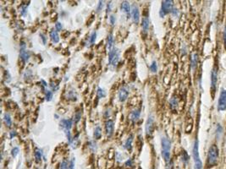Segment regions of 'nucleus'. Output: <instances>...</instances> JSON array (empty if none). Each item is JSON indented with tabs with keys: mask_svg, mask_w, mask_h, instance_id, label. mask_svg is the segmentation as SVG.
<instances>
[{
	"mask_svg": "<svg viewBox=\"0 0 226 169\" xmlns=\"http://www.w3.org/2000/svg\"><path fill=\"white\" fill-rule=\"evenodd\" d=\"M218 156H219V151L218 146L216 145L211 146L207 153V168H213L218 164Z\"/></svg>",
	"mask_w": 226,
	"mask_h": 169,
	"instance_id": "1",
	"label": "nucleus"
},
{
	"mask_svg": "<svg viewBox=\"0 0 226 169\" xmlns=\"http://www.w3.org/2000/svg\"><path fill=\"white\" fill-rule=\"evenodd\" d=\"M161 146H162V151L161 155L162 157L166 162L170 161V150H171V141L170 139L166 137H162L161 139Z\"/></svg>",
	"mask_w": 226,
	"mask_h": 169,
	"instance_id": "2",
	"label": "nucleus"
},
{
	"mask_svg": "<svg viewBox=\"0 0 226 169\" xmlns=\"http://www.w3.org/2000/svg\"><path fill=\"white\" fill-rule=\"evenodd\" d=\"M192 157L194 160V169H203V164L199 155V141L196 139L192 148Z\"/></svg>",
	"mask_w": 226,
	"mask_h": 169,
	"instance_id": "3",
	"label": "nucleus"
},
{
	"mask_svg": "<svg viewBox=\"0 0 226 169\" xmlns=\"http://www.w3.org/2000/svg\"><path fill=\"white\" fill-rule=\"evenodd\" d=\"M173 5H174V2L172 0H165L162 2L161 4V9L159 11V15L161 18H163L166 14H168L169 13L173 10Z\"/></svg>",
	"mask_w": 226,
	"mask_h": 169,
	"instance_id": "4",
	"label": "nucleus"
},
{
	"mask_svg": "<svg viewBox=\"0 0 226 169\" xmlns=\"http://www.w3.org/2000/svg\"><path fill=\"white\" fill-rule=\"evenodd\" d=\"M120 49H118L117 47H113L111 51L109 52V64H112L113 67H115L120 60Z\"/></svg>",
	"mask_w": 226,
	"mask_h": 169,
	"instance_id": "5",
	"label": "nucleus"
},
{
	"mask_svg": "<svg viewBox=\"0 0 226 169\" xmlns=\"http://www.w3.org/2000/svg\"><path fill=\"white\" fill-rule=\"evenodd\" d=\"M226 110V90H222L218 101V111L222 112Z\"/></svg>",
	"mask_w": 226,
	"mask_h": 169,
	"instance_id": "6",
	"label": "nucleus"
},
{
	"mask_svg": "<svg viewBox=\"0 0 226 169\" xmlns=\"http://www.w3.org/2000/svg\"><path fill=\"white\" fill-rule=\"evenodd\" d=\"M218 82V68L214 66L211 71V91L214 93L216 90V86Z\"/></svg>",
	"mask_w": 226,
	"mask_h": 169,
	"instance_id": "7",
	"label": "nucleus"
},
{
	"mask_svg": "<svg viewBox=\"0 0 226 169\" xmlns=\"http://www.w3.org/2000/svg\"><path fill=\"white\" fill-rule=\"evenodd\" d=\"M131 18L132 21L135 24H138L140 21V10H139V7L136 3H133L131 5Z\"/></svg>",
	"mask_w": 226,
	"mask_h": 169,
	"instance_id": "8",
	"label": "nucleus"
},
{
	"mask_svg": "<svg viewBox=\"0 0 226 169\" xmlns=\"http://www.w3.org/2000/svg\"><path fill=\"white\" fill-rule=\"evenodd\" d=\"M153 124H154V118L152 115H150L148 117L147 120V123L145 125V129H146V134L148 136H151L152 135V131H153Z\"/></svg>",
	"mask_w": 226,
	"mask_h": 169,
	"instance_id": "9",
	"label": "nucleus"
},
{
	"mask_svg": "<svg viewBox=\"0 0 226 169\" xmlns=\"http://www.w3.org/2000/svg\"><path fill=\"white\" fill-rule=\"evenodd\" d=\"M128 96H129V91L127 90L126 87H121L119 92H118V97H119V100L120 101L123 102V101H125L128 98Z\"/></svg>",
	"mask_w": 226,
	"mask_h": 169,
	"instance_id": "10",
	"label": "nucleus"
},
{
	"mask_svg": "<svg viewBox=\"0 0 226 169\" xmlns=\"http://www.w3.org/2000/svg\"><path fill=\"white\" fill-rule=\"evenodd\" d=\"M105 128H106V134L109 137H111L113 134L114 130V123L113 120H108L105 124Z\"/></svg>",
	"mask_w": 226,
	"mask_h": 169,
	"instance_id": "11",
	"label": "nucleus"
},
{
	"mask_svg": "<svg viewBox=\"0 0 226 169\" xmlns=\"http://www.w3.org/2000/svg\"><path fill=\"white\" fill-rule=\"evenodd\" d=\"M72 124L73 121L71 119H62L59 123L60 127L65 131V130H70V129L72 128Z\"/></svg>",
	"mask_w": 226,
	"mask_h": 169,
	"instance_id": "12",
	"label": "nucleus"
},
{
	"mask_svg": "<svg viewBox=\"0 0 226 169\" xmlns=\"http://www.w3.org/2000/svg\"><path fill=\"white\" fill-rule=\"evenodd\" d=\"M133 139H134V136L133 135H130L128 136V138L126 139V140L124 141V147L125 150L131 151L132 150V142H133Z\"/></svg>",
	"mask_w": 226,
	"mask_h": 169,
	"instance_id": "13",
	"label": "nucleus"
},
{
	"mask_svg": "<svg viewBox=\"0 0 226 169\" xmlns=\"http://www.w3.org/2000/svg\"><path fill=\"white\" fill-rule=\"evenodd\" d=\"M140 115H141V109H140V108L134 109V110L131 113V115H130L131 120L133 123H135V122H136V121L139 119Z\"/></svg>",
	"mask_w": 226,
	"mask_h": 169,
	"instance_id": "14",
	"label": "nucleus"
},
{
	"mask_svg": "<svg viewBox=\"0 0 226 169\" xmlns=\"http://www.w3.org/2000/svg\"><path fill=\"white\" fill-rule=\"evenodd\" d=\"M120 9H121V11L124 12L125 14H128V16H130V14L131 13V6L130 5V3L127 1L122 2Z\"/></svg>",
	"mask_w": 226,
	"mask_h": 169,
	"instance_id": "15",
	"label": "nucleus"
},
{
	"mask_svg": "<svg viewBox=\"0 0 226 169\" xmlns=\"http://www.w3.org/2000/svg\"><path fill=\"white\" fill-rule=\"evenodd\" d=\"M20 56H21V58L22 59L23 62L26 63L29 61V58H30V52L27 51L26 49H21V52H20Z\"/></svg>",
	"mask_w": 226,
	"mask_h": 169,
	"instance_id": "16",
	"label": "nucleus"
},
{
	"mask_svg": "<svg viewBox=\"0 0 226 169\" xmlns=\"http://www.w3.org/2000/svg\"><path fill=\"white\" fill-rule=\"evenodd\" d=\"M50 38L54 43H58L59 42V36L56 30H52L50 31Z\"/></svg>",
	"mask_w": 226,
	"mask_h": 169,
	"instance_id": "17",
	"label": "nucleus"
},
{
	"mask_svg": "<svg viewBox=\"0 0 226 169\" xmlns=\"http://www.w3.org/2000/svg\"><path fill=\"white\" fill-rule=\"evenodd\" d=\"M149 26H150V21H149V18L148 17H144L142 19V27L143 29V31L145 32H147L149 29Z\"/></svg>",
	"mask_w": 226,
	"mask_h": 169,
	"instance_id": "18",
	"label": "nucleus"
},
{
	"mask_svg": "<svg viewBox=\"0 0 226 169\" xmlns=\"http://www.w3.org/2000/svg\"><path fill=\"white\" fill-rule=\"evenodd\" d=\"M113 34H109V36H108V37H107V48L109 50V51H111L113 48Z\"/></svg>",
	"mask_w": 226,
	"mask_h": 169,
	"instance_id": "19",
	"label": "nucleus"
},
{
	"mask_svg": "<svg viewBox=\"0 0 226 169\" xmlns=\"http://www.w3.org/2000/svg\"><path fill=\"white\" fill-rule=\"evenodd\" d=\"M94 138L96 140H99L101 138V135H102V129L100 126H97L94 129Z\"/></svg>",
	"mask_w": 226,
	"mask_h": 169,
	"instance_id": "20",
	"label": "nucleus"
},
{
	"mask_svg": "<svg viewBox=\"0 0 226 169\" xmlns=\"http://www.w3.org/2000/svg\"><path fill=\"white\" fill-rule=\"evenodd\" d=\"M170 104L171 109H173V110L176 109V107H178V99H177V97L176 96H172V98L170 99Z\"/></svg>",
	"mask_w": 226,
	"mask_h": 169,
	"instance_id": "21",
	"label": "nucleus"
},
{
	"mask_svg": "<svg viewBox=\"0 0 226 169\" xmlns=\"http://www.w3.org/2000/svg\"><path fill=\"white\" fill-rule=\"evenodd\" d=\"M197 63H198V54L197 53H194L192 55V60H191V64H192V68L193 69L196 67Z\"/></svg>",
	"mask_w": 226,
	"mask_h": 169,
	"instance_id": "22",
	"label": "nucleus"
},
{
	"mask_svg": "<svg viewBox=\"0 0 226 169\" xmlns=\"http://www.w3.org/2000/svg\"><path fill=\"white\" fill-rule=\"evenodd\" d=\"M189 155H188V153L186 152V151H185V150H183L182 151V153H181V160H182V161L185 163V164H186L188 161H189Z\"/></svg>",
	"mask_w": 226,
	"mask_h": 169,
	"instance_id": "23",
	"label": "nucleus"
},
{
	"mask_svg": "<svg viewBox=\"0 0 226 169\" xmlns=\"http://www.w3.org/2000/svg\"><path fill=\"white\" fill-rule=\"evenodd\" d=\"M3 119H4V122H5V124H6V125H7L8 127H10V126H11L12 119L9 113H5V114H4Z\"/></svg>",
	"mask_w": 226,
	"mask_h": 169,
	"instance_id": "24",
	"label": "nucleus"
},
{
	"mask_svg": "<svg viewBox=\"0 0 226 169\" xmlns=\"http://www.w3.org/2000/svg\"><path fill=\"white\" fill-rule=\"evenodd\" d=\"M42 157H43L42 150H40V149H36V151H35V157H36V161H40L42 160Z\"/></svg>",
	"mask_w": 226,
	"mask_h": 169,
	"instance_id": "25",
	"label": "nucleus"
},
{
	"mask_svg": "<svg viewBox=\"0 0 226 169\" xmlns=\"http://www.w3.org/2000/svg\"><path fill=\"white\" fill-rule=\"evenodd\" d=\"M97 95H98V98H103L106 96V92L105 90L102 89L101 87H98V90H97Z\"/></svg>",
	"mask_w": 226,
	"mask_h": 169,
	"instance_id": "26",
	"label": "nucleus"
},
{
	"mask_svg": "<svg viewBox=\"0 0 226 169\" xmlns=\"http://www.w3.org/2000/svg\"><path fill=\"white\" fill-rule=\"evenodd\" d=\"M149 68L152 71V73H157V71H158V64H157V62L155 60L152 61V63L151 64Z\"/></svg>",
	"mask_w": 226,
	"mask_h": 169,
	"instance_id": "27",
	"label": "nucleus"
},
{
	"mask_svg": "<svg viewBox=\"0 0 226 169\" xmlns=\"http://www.w3.org/2000/svg\"><path fill=\"white\" fill-rule=\"evenodd\" d=\"M45 98L47 101H52V99H53V92L51 90H46Z\"/></svg>",
	"mask_w": 226,
	"mask_h": 169,
	"instance_id": "28",
	"label": "nucleus"
},
{
	"mask_svg": "<svg viewBox=\"0 0 226 169\" xmlns=\"http://www.w3.org/2000/svg\"><path fill=\"white\" fill-rule=\"evenodd\" d=\"M96 38H97V32L96 31H93L91 33L90 38H89V42H90L91 44H93L96 41Z\"/></svg>",
	"mask_w": 226,
	"mask_h": 169,
	"instance_id": "29",
	"label": "nucleus"
},
{
	"mask_svg": "<svg viewBox=\"0 0 226 169\" xmlns=\"http://www.w3.org/2000/svg\"><path fill=\"white\" fill-rule=\"evenodd\" d=\"M80 118H81V112L78 111V112H76V113L74 116V122H75V124H77L80 120Z\"/></svg>",
	"mask_w": 226,
	"mask_h": 169,
	"instance_id": "30",
	"label": "nucleus"
},
{
	"mask_svg": "<svg viewBox=\"0 0 226 169\" xmlns=\"http://www.w3.org/2000/svg\"><path fill=\"white\" fill-rule=\"evenodd\" d=\"M69 161L68 160L65 159L63 160V161L60 164V169H69Z\"/></svg>",
	"mask_w": 226,
	"mask_h": 169,
	"instance_id": "31",
	"label": "nucleus"
},
{
	"mask_svg": "<svg viewBox=\"0 0 226 169\" xmlns=\"http://www.w3.org/2000/svg\"><path fill=\"white\" fill-rule=\"evenodd\" d=\"M19 151H20V150L18 147H14L11 151V156L13 157H16V156L19 154Z\"/></svg>",
	"mask_w": 226,
	"mask_h": 169,
	"instance_id": "32",
	"label": "nucleus"
},
{
	"mask_svg": "<svg viewBox=\"0 0 226 169\" xmlns=\"http://www.w3.org/2000/svg\"><path fill=\"white\" fill-rule=\"evenodd\" d=\"M68 97L73 101H76V95L75 94V91H69Z\"/></svg>",
	"mask_w": 226,
	"mask_h": 169,
	"instance_id": "33",
	"label": "nucleus"
},
{
	"mask_svg": "<svg viewBox=\"0 0 226 169\" xmlns=\"http://www.w3.org/2000/svg\"><path fill=\"white\" fill-rule=\"evenodd\" d=\"M103 7H104V1H99V3L97 8V12L99 13L103 9Z\"/></svg>",
	"mask_w": 226,
	"mask_h": 169,
	"instance_id": "34",
	"label": "nucleus"
},
{
	"mask_svg": "<svg viewBox=\"0 0 226 169\" xmlns=\"http://www.w3.org/2000/svg\"><path fill=\"white\" fill-rule=\"evenodd\" d=\"M75 164H76V158L73 157L69 164V169H75Z\"/></svg>",
	"mask_w": 226,
	"mask_h": 169,
	"instance_id": "35",
	"label": "nucleus"
},
{
	"mask_svg": "<svg viewBox=\"0 0 226 169\" xmlns=\"http://www.w3.org/2000/svg\"><path fill=\"white\" fill-rule=\"evenodd\" d=\"M63 29V25L61 22H57L55 24V30L57 31H60Z\"/></svg>",
	"mask_w": 226,
	"mask_h": 169,
	"instance_id": "36",
	"label": "nucleus"
},
{
	"mask_svg": "<svg viewBox=\"0 0 226 169\" xmlns=\"http://www.w3.org/2000/svg\"><path fill=\"white\" fill-rule=\"evenodd\" d=\"M65 135H66L67 140H68V142L70 144V143H71V140H72V138H71V134H70V130H65Z\"/></svg>",
	"mask_w": 226,
	"mask_h": 169,
	"instance_id": "37",
	"label": "nucleus"
},
{
	"mask_svg": "<svg viewBox=\"0 0 226 169\" xmlns=\"http://www.w3.org/2000/svg\"><path fill=\"white\" fill-rule=\"evenodd\" d=\"M115 21H116V17L114 14H111L110 17H109V22L111 25H114L115 24Z\"/></svg>",
	"mask_w": 226,
	"mask_h": 169,
	"instance_id": "38",
	"label": "nucleus"
},
{
	"mask_svg": "<svg viewBox=\"0 0 226 169\" xmlns=\"http://www.w3.org/2000/svg\"><path fill=\"white\" fill-rule=\"evenodd\" d=\"M91 146H90V148L91 149V151H97V145L94 142H91Z\"/></svg>",
	"mask_w": 226,
	"mask_h": 169,
	"instance_id": "39",
	"label": "nucleus"
},
{
	"mask_svg": "<svg viewBox=\"0 0 226 169\" xmlns=\"http://www.w3.org/2000/svg\"><path fill=\"white\" fill-rule=\"evenodd\" d=\"M223 37H224V44H225V47L226 48V25L224 29V34H223Z\"/></svg>",
	"mask_w": 226,
	"mask_h": 169,
	"instance_id": "40",
	"label": "nucleus"
},
{
	"mask_svg": "<svg viewBox=\"0 0 226 169\" xmlns=\"http://www.w3.org/2000/svg\"><path fill=\"white\" fill-rule=\"evenodd\" d=\"M26 10H27V6H23L22 9H21V11L22 15H25V14H26V12H27Z\"/></svg>",
	"mask_w": 226,
	"mask_h": 169,
	"instance_id": "41",
	"label": "nucleus"
},
{
	"mask_svg": "<svg viewBox=\"0 0 226 169\" xmlns=\"http://www.w3.org/2000/svg\"><path fill=\"white\" fill-rule=\"evenodd\" d=\"M131 165H132V160H131V159L127 160L126 162H125V166H126V167H131Z\"/></svg>",
	"mask_w": 226,
	"mask_h": 169,
	"instance_id": "42",
	"label": "nucleus"
},
{
	"mask_svg": "<svg viewBox=\"0 0 226 169\" xmlns=\"http://www.w3.org/2000/svg\"><path fill=\"white\" fill-rule=\"evenodd\" d=\"M171 13H172L174 16H178V14H179V11H178V10H176V9H173V10L171 11Z\"/></svg>",
	"mask_w": 226,
	"mask_h": 169,
	"instance_id": "43",
	"label": "nucleus"
},
{
	"mask_svg": "<svg viewBox=\"0 0 226 169\" xmlns=\"http://www.w3.org/2000/svg\"><path fill=\"white\" fill-rule=\"evenodd\" d=\"M40 36H41V38L43 39V44H46V37H45V36H44L43 34H40Z\"/></svg>",
	"mask_w": 226,
	"mask_h": 169,
	"instance_id": "44",
	"label": "nucleus"
},
{
	"mask_svg": "<svg viewBox=\"0 0 226 169\" xmlns=\"http://www.w3.org/2000/svg\"><path fill=\"white\" fill-rule=\"evenodd\" d=\"M16 136V132L15 131H11L10 132V138H13V137H15Z\"/></svg>",
	"mask_w": 226,
	"mask_h": 169,
	"instance_id": "45",
	"label": "nucleus"
},
{
	"mask_svg": "<svg viewBox=\"0 0 226 169\" xmlns=\"http://www.w3.org/2000/svg\"><path fill=\"white\" fill-rule=\"evenodd\" d=\"M166 169H173V163L172 162H170V164L167 167V168Z\"/></svg>",
	"mask_w": 226,
	"mask_h": 169,
	"instance_id": "46",
	"label": "nucleus"
},
{
	"mask_svg": "<svg viewBox=\"0 0 226 169\" xmlns=\"http://www.w3.org/2000/svg\"><path fill=\"white\" fill-rule=\"evenodd\" d=\"M110 6H111V2H109V5H108V12H110Z\"/></svg>",
	"mask_w": 226,
	"mask_h": 169,
	"instance_id": "47",
	"label": "nucleus"
},
{
	"mask_svg": "<svg viewBox=\"0 0 226 169\" xmlns=\"http://www.w3.org/2000/svg\"><path fill=\"white\" fill-rule=\"evenodd\" d=\"M41 81H42V83H43V86H44V87H46V86H47V83H46V82H45V81H44V80H43V79H42V80H41Z\"/></svg>",
	"mask_w": 226,
	"mask_h": 169,
	"instance_id": "48",
	"label": "nucleus"
}]
</instances>
